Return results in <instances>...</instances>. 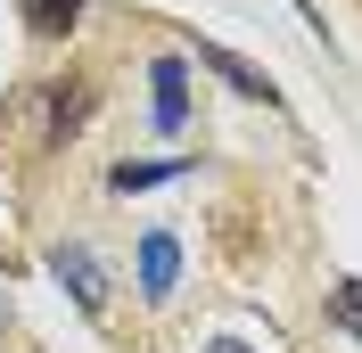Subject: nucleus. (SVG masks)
I'll return each instance as SVG.
<instances>
[{
	"label": "nucleus",
	"mask_w": 362,
	"mask_h": 353,
	"mask_svg": "<svg viewBox=\"0 0 362 353\" xmlns=\"http://www.w3.org/2000/svg\"><path fill=\"white\" fill-rule=\"evenodd\" d=\"M49 280L66 287V304L83 312V321H107V304H115V280H107V263L90 255L83 239H58L49 246Z\"/></svg>",
	"instance_id": "obj_1"
},
{
	"label": "nucleus",
	"mask_w": 362,
	"mask_h": 353,
	"mask_svg": "<svg viewBox=\"0 0 362 353\" xmlns=\"http://www.w3.org/2000/svg\"><path fill=\"white\" fill-rule=\"evenodd\" d=\"M148 132H165V140L189 132V58L181 49L148 58Z\"/></svg>",
	"instance_id": "obj_2"
},
{
	"label": "nucleus",
	"mask_w": 362,
	"mask_h": 353,
	"mask_svg": "<svg viewBox=\"0 0 362 353\" xmlns=\"http://www.w3.org/2000/svg\"><path fill=\"white\" fill-rule=\"evenodd\" d=\"M90 107H99V83H83V74H74V83H49V90H33V99H25V115H49V124H42L49 148H58V140H74V132H90Z\"/></svg>",
	"instance_id": "obj_3"
},
{
	"label": "nucleus",
	"mask_w": 362,
	"mask_h": 353,
	"mask_svg": "<svg viewBox=\"0 0 362 353\" xmlns=\"http://www.w3.org/2000/svg\"><path fill=\"white\" fill-rule=\"evenodd\" d=\"M198 66L214 74L223 90H239V99H255V107H288V99H280V83H272L264 66H247L239 49H223V42H198Z\"/></svg>",
	"instance_id": "obj_4"
},
{
	"label": "nucleus",
	"mask_w": 362,
	"mask_h": 353,
	"mask_svg": "<svg viewBox=\"0 0 362 353\" xmlns=\"http://www.w3.org/2000/svg\"><path fill=\"white\" fill-rule=\"evenodd\" d=\"M181 173H189V156H124V164H107V198H140V189H165Z\"/></svg>",
	"instance_id": "obj_5"
},
{
	"label": "nucleus",
	"mask_w": 362,
	"mask_h": 353,
	"mask_svg": "<svg viewBox=\"0 0 362 353\" xmlns=\"http://www.w3.org/2000/svg\"><path fill=\"white\" fill-rule=\"evenodd\" d=\"M173 280H181V239H173V230H148V239H140V296L165 304Z\"/></svg>",
	"instance_id": "obj_6"
},
{
	"label": "nucleus",
	"mask_w": 362,
	"mask_h": 353,
	"mask_svg": "<svg viewBox=\"0 0 362 353\" xmlns=\"http://www.w3.org/2000/svg\"><path fill=\"white\" fill-rule=\"evenodd\" d=\"M83 8H90V0H17V17H25V33H33V42H66Z\"/></svg>",
	"instance_id": "obj_7"
},
{
	"label": "nucleus",
	"mask_w": 362,
	"mask_h": 353,
	"mask_svg": "<svg viewBox=\"0 0 362 353\" xmlns=\"http://www.w3.org/2000/svg\"><path fill=\"white\" fill-rule=\"evenodd\" d=\"M329 304H338V329L362 345V280H338V296H329Z\"/></svg>",
	"instance_id": "obj_8"
},
{
	"label": "nucleus",
	"mask_w": 362,
	"mask_h": 353,
	"mask_svg": "<svg viewBox=\"0 0 362 353\" xmlns=\"http://www.w3.org/2000/svg\"><path fill=\"white\" fill-rule=\"evenodd\" d=\"M198 353H255V345H239V337H206Z\"/></svg>",
	"instance_id": "obj_9"
}]
</instances>
